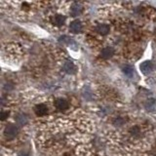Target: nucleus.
I'll return each mask as SVG.
<instances>
[{
	"label": "nucleus",
	"mask_w": 156,
	"mask_h": 156,
	"mask_svg": "<svg viewBox=\"0 0 156 156\" xmlns=\"http://www.w3.org/2000/svg\"><path fill=\"white\" fill-rule=\"evenodd\" d=\"M34 112L37 116H44L48 113V107L43 104H39L34 107Z\"/></svg>",
	"instance_id": "1a4fd4ad"
},
{
	"label": "nucleus",
	"mask_w": 156,
	"mask_h": 156,
	"mask_svg": "<svg viewBox=\"0 0 156 156\" xmlns=\"http://www.w3.org/2000/svg\"><path fill=\"white\" fill-rule=\"evenodd\" d=\"M19 156H28V153H26V152H21L19 154Z\"/></svg>",
	"instance_id": "f3484780"
},
{
	"label": "nucleus",
	"mask_w": 156,
	"mask_h": 156,
	"mask_svg": "<svg viewBox=\"0 0 156 156\" xmlns=\"http://www.w3.org/2000/svg\"><path fill=\"white\" fill-rule=\"evenodd\" d=\"M140 69L144 75H148L153 70V65L150 61H144L140 65Z\"/></svg>",
	"instance_id": "7ed1b4c3"
},
{
	"label": "nucleus",
	"mask_w": 156,
	"mask_h": 156,
	"mask_svg": "<svg viewBox=\"0 0 156 156\" xmlns=\"http://www.w3.org/2000/svg\"><path fill=\"white\" fill-rule=\"evenodd\" d=\"M9 114H10V112H9L8 110H6V111H5V110H2V111H1V113H0V117H1V120L4 121V120L6 119L7 117L9 116Z\"/></svg>",
	"instance_id": "dca6fc26"
},
{
	"label": "nucleus",
	"mask_w": 156,
	"mask_h": 156,
	"mask_svg": "<svg viewBox=\"0 0 156 156\" xmlns=\"http://www.w3.org/2000/svg\"><path fill=\"white\" fill-rule=\"evenodd\" d=\"M19 133V128L14 124H8L4 129V135L8 139L15 138Z\"/></svg>",
	"instance_id": "f257e3e1"
},
{
	"label": "nucleus",
	"mask_w": 156,
	"mask_h": 156,
	"mask_svg": "<svg viewBox=\"0 0 156 156\" xmlns=\"http://www.w3.org/2000/svg\"><path fill=\"white\" fill-rule=\"evenodd\" d=\"M124 122H125V120L122 118V117H116V118L113 120V124L115 126H122L124 124Z\"/></svg>",
	"instance_id": "2eb2a0df"
},
{
	"label": "nucleus",
	"mask_w": 156,
	"mask_h": 156,
	"mask_svg": "<svg viewBox=\"0 0 156 156\" xmlns=\"http://www.w3.org/2000/svg\"><path fill=\"white\" fill-rule=\"evenodd\" d=\"M16 122H17V124L20 125V126H23V125H27V122H28V118H27V116L26 114H23V113H20L16 116Z\"/></svg>",
	"instance_id": "f8f14e48"
},
{
	"label": "nucleus",
	"mask_w": 156,
	"mask_h": 156,
	"mask_svg": "<svg viewBox=\"0 0 156 156\" xmlns=\"http://www.w3.org/2000/svg\"><path fill=\"white\" fill-rule=\"evenodd\" d=\"M114 53H115V51L112 47H105L101 51V57L102 58H105V60H108V58L113 57Z\"/></svg>",
	"instance_id": "423d86ee"
},
{
	"label": "nucleus",
	"mask_w": 156,
	"mask_h": 156,
	"mask_svg": "<svg viewBox=\"0 0 156 156\" xmlns=\"http://www.w3.org/2000/svg\"><path fill=\"white\" fill-rule=\"evenodd\" d=\"M122 71H123V73L126 76L131 77L134 74V67L130 65H125L122 66Z\"/></svg>",
	"instance_id": "ddd939ff"
},
{
	"label": "nucleus",
	"mask_w": 156,
	"mask_h": 156,
	"mask_svg": "<svg viewBox=\"0 0 156 156\" xmlns=\"http://www.w3.org/2000/svg\"><path fill=\"white\" fill-rule=\"evenodd\" d=\"M144 107L146 110H154L156 109V100L153 99V98H150V99L146 100L144 102Z\"/></svg>",
	"instance_id": "9b49d317"
},
{
	"label": "nucleus",
	"mask_w": 156,
	"mask_h": 156,
	"mask_svg": "<svg viewBox=\"0 0 156 156\" xmlns=\"http://www.w3.org/2000/svg\"><path fill=\"white\" fill-rule=\"evenodd\" d=\"M130 133H131V135H133V136H138L140 133V128L138 126H134V127H132V128L130 129Z\"/></svg>",
	"instance_id": "4468645a"
},
{
	"label": "nucleus",
	"mask_w": 156,
	"mask_h": 156,
	"mask_svg": "<svg viewBox=\"0 0 156 156\" xmlns=\"http://www.w3.org/2000/svg\"><path fill=\"white\" fill-rule=\"evenodd\" d=\"M83 29V26L80 21H78V20H75V21H73L70 23L69 24V30L72 32V33H80Z\"/></svg>",
	"instance_id": "39448f33"
},
{
	"label": "nucleus",
	"mask_w": 156,
	"mask_h": 156,
	"mask_svg": "<svg viewBox=\"0 0 156 156\" xmlns=\"http://www.w3.org/2000/svg\"><path fill=\"white\" fill-rule=\"evenodd\" d=\"M83 11V7H82V5L80 3H73L71 5V7H70V15L72 17H77V16H79V15L82 13Z\"/></svg>",
	"instance_id": "0eeeda50"
},
{
	"label": "nucleus",
	"mask_w": 156,
	"mask_h": 156,
	"mask_svg": "<svg viewBox=\"0 0 156 156\" xmlns=\"http://www.w3.org/2000/svg\"><path fill=\"white\" fill-rule=\"evenodd\" d=\"M109 26L106 23H100L96 27V31L101 35H106V34L109 33Z\"/></svg>",
	"instance_id": "6e6552de"
},
{
	"label": "nucleus",
	"mask_w": 156,
	"mask_h": 156,
	"mask_svg": "<svg viewBox=\"0 0 156 156\" xmlns=\"http://www.w3.org/2000/svg\"><path fill=\"white\" fill-rule=\"evenodd\" d=\"M66 21V18L62 15H56L52 18V23L55 24L56 27H62L65 24Z\"/></svg>",
	"instance_id": "9d476101"
},
{
	"label": "nucleus",
	"mask_w": 156,
	"mask_h": 156,
	"mask_svg": "<svg viewBox=\"0 0 156 156\" xmlns=\"http://www.w3.org/2000/svg\"><path fill=\"white\" fill-rule=\"evenodd\" d=\"M62 70L67 74H74L77 71V67L71 61H66L62 65Z\"/></svg>",
	"instance_id": "f03ea898"
},
{
	"label": "nucleus",
	"mask_w": 156,
	"mask_h": 156,
	"mask_svg": "<svg viewBox=\"0 0 156 156\" xmlns=\"http://www.w3.org/2000/svg\"><path fill=\"white\" fill-rule=\"evenodd\" d=\"M55 106L58 110L63 111L66 110L68 108V102L66 99H62V98H58L55 101Z\"/></svg>",
	"instance_id": "20e7f679"
}]
</instances>
